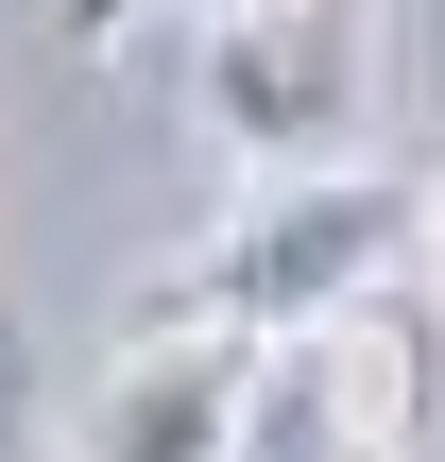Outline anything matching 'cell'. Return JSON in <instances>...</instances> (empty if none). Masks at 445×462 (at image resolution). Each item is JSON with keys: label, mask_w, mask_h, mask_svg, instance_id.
<instances>
[{"label": "cell", "mask_w": 445, "mask_h": 462, "mask_svg": "<svg viewBox=\"0 0 445 462\" xmlns=\"http://www.w3.org/2000/svg\"><path fill=\"white\" fill-rule=\"evenodd\" d=\"M412 429H429V360H412L394 309H360V326L274 343V377H257V446H240V462H412Z\"/></svg>", "instance_id": "obj_4"}, {"label": "cell", "mask_w": 445, "mask_h": 462, "mask_svg": "<svg viewBox=\"0 0 445 462\" xmlns=\"http://www.w3.org/2000/svg\"><path fill=\"white\" fill-rule=\"evenodd\" d=\"M412 206H429V171H274L240 223H206V240L137 291V326H223V343L360 326V309H394V274H412Z\"/></svg>", "instance_id": "obj_1"}, {"label": "cell", "mask_w": 445, "mask_h": 462, "mask_svg": "<svg viewBox=\"0 0 445 462\" xmlns=\"http://www.w3.org/2000/svg\"><path fill=\"white\" fill-rule=\"evenodd\" d=\"M412 309H445V171H429V206H412Z\"/></svg>", "instance_id": "obj_6"}, {"label": "cell", "mask_w": 445, "mask_h": 462, "mask_svg": "<svg viewBox=\"0 0 445 462\" xmlns=\"http://www.w3.org/2000/svg\"><path fill=\"white\" fill-rule=\"evenodd\" d=\"M257 377H274V343L120 326V360H103L86 411H69V462H240L257 446Z\"/></svg>", "instance_id": "obj_3"}, {"label": "cell", "mask_w": 445, "mask_h": 462, "mask_svg": "<svg viewBox=\"0 0 445 462\" xmlns=\"http://www.w3.org/2000/svg\"><path fill=\"white\" fill-rule=\"evenodd\" d=\"M34 429H51V394H34V326L0 291V462H34Z\"/></svg>", "instance_id": "obj_5"}, {"label": "cell", "mask_w": 445, "mask_h": 462, "mask_svg": "<svg viewBox=\"0 0 445 462\" xmlns=\"http://www.w3.org/2000/svg\"><path fill=\"white\" fill-rule=\"evenodd\" d=\"M206 120L274 171H343L360 120V0H223L206 17Z\"/></svg>", "instance_id": "obj_2"}]
</instances>
